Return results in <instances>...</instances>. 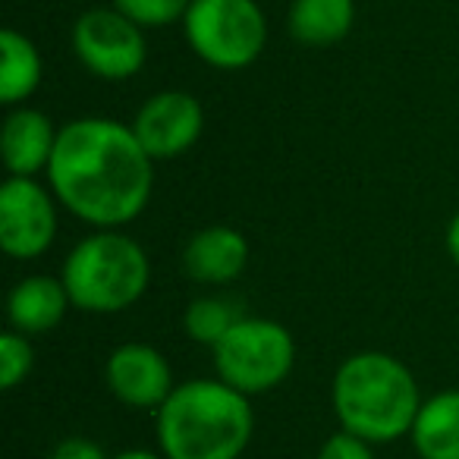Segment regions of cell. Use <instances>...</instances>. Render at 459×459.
I'll return each mask as SVG.
<instances>
[{
	"label": "cell",
	"mask_w": 459,
	"mask_h": 459,
	"mask_svg": "<svg viewBox=\"0 0 459 459\" xmlns=\"http://www.w3.org/2000/svg\"><path fill=\"white\" fill-rule=\"evenodd\" d=\"M35 365V350L26 333L10 331L0 337V387L13 390L29 377Z\"/></svg>",
	"instance_id": "19"
},
{
	"label": "cell",
	"mask_w": 459,
	"mask_h": 459,
	"mask_svg": "<svg viewBox=\"0 0 459 459\" xmlns=\"http://www.w3.org/2000/svg\"><path fill=\"white\" fill-rule=\"evenodd\" d=\"M371 446L375 444H368V440L359 437V434H350L340 428L337 434H331V437L321 444L318 459H375Z\"/></svg>",
	"instance_id": "20"
},
{
	"label": "cell",
	"mask_w": 459,
	"mask_h": 459,
	"mask_svg": "<svg viewBox=\"0 0 459 459\" xmlns=\"http://www.w3.org/2000/svg\"><path fill=\"white\" fill-rule=\"evenodd\" d=\"M60 277L79 312L117 315L145 296L152 262L133 237L120 230H98L73 246Z\"/></svg>",
	"instance_id": "4"
},
{
	"label": "cell",
	"mask_w": 459,
	"mask_h": 459,
	"mask_svg": "<svg viewBox=\"0 0 459 459\" xmlns=\"http://www.w3.org/2000/svg\"><path fill=\"white\" fill-rule=\"evenodd\" d=\"M446 252H450V258L459 264V211L453 214V221L446 223Z\"/></svg>",
	"instance_id": "22"
},
{
	"label": "cell",
	"mask_w": 459,
	"mask_h": 459,
	"mask_svg": "<svg viewBox=\"0 0 459 459\" xmlns=\"http://www.w3.org/2000/svg\"><path fill=\"white\" fill-rule=\"evenodd\" d=\"M60 129L39 108H10L0 133V152L10 177H35L51 167L54 148H57Z\"/></svg>",
	"instance_id": "11"
},
{
	"label": "cell",
	"mask_w": 459,
	"mask_h": 459,
	"mask_svg": "<svg viewBox=\"0 0 459 459\" xmlns=\"http://www.w3.org/2000/svg\"><path fill=\"white\" fill-rule=\"evenodd\" d=\"M239 318H243V312L230 299H223V296H198V299H192L189 308H186L183 327H186V333H189V340L214 350Z\"/></svg>",
	"instance_id": "17"
},
{
	"label": "cell",
	"mask_w": 459,
	"mask_h": 459,
	"mask_svg": "<svg viewBox=\"0 0 459 459\" xmlns=\"http://www.w3.org/2000/svg\"><path fill=\"white\" fill-rule=\"evenodd\" d=\"M249 239L233 227H214L198 230L195 237L186 243L183 249V268L195 283H208V287H227L233 283L249 264Z\"/></svg>",
	"instance_id": "12"
},
{
	"label": "cell",
	"mask_w": 459,
	"mask_h": 459,
	"mask_svg": "<svg viewBox=\"0 0 459 459\" xmlns=\"http://www.w3.org/2000/svg\"><path fill=\"white\" fill-rule=\"evenodd\" d=\"M48 179L70 214L98 230H117L145 211L154 160L133 126L110 117H82L60 126Z\"/></svg>",
	"instance_id": "1"
},
{
	"label": "cell",
	"mask_w": 459,
	"mask_h": 459,
	"mask_svg": "<svg viewBox=\"0 0 459 459\" xmlns=\"http://www.w3.org/2000/svg\"><path fill=\"white\" fill-rule=\"evenodd\" d=\"M249 396L221 377H192L158 409V446L167 459H239L252 444Z\"/></svg>",
	"instance_id": "2"
},
{
	"label": "cell",
	"mask_w": 459,
	"mask_h": 459,
	"mask_svg": "<svg viewBox=\"0 0 459 459\" xmlns=\"http://www.w3.org/2000/svg\"><path fill=\"white\" fill-rule=\"evenodd\" d=\"M192 0H114V7L142 29H164L183 22Z\"/></svg>",
	"instance_id": "18"
},
{
	"label": "cell",
	"mask_w": 459,
	"mask_h": 459,
	"mask_svg": "<svg viewBox=\"0 0 459 459\" xmlns=\"http://www.w3.org/2000/svg\"><path fill=\"white\" fill-rule=\"evenodd\" d=\"M356 0H293L287 29L299 45L331 48L352 32Z\"/></svg>",
	"instance_id": "15"
},
{
	"label": "cell",
	"mask_w": 459,
	"mask_h": 459,
	"mask_svg": "<svg viewBox=\"0 0 459 459\" xmlns=\"http://www.w3.org/2000/svg\"><path fill=\"white\" fill-rule=\"evenodd\" d=\"M110 459H167L164 453H152V450H123Z\"/></svg>",
	"instance_id": "23"
},
{
	"label": "cell",
	"mask_w": 459,
	"mask_h": 459,
	"mask_svg": "<svg viewBox=\"0 0 459 459\" xmlns=\"http://www.w3.org/2000/svg\"><path fill=\"white\" fill-rule=\"evenodd\" d=\"M45 76L39 48L16 29L0 32V101L7 108H20L35 95Z\"/></svg>",
	"instance_id": "16"
},
{
	"label": "cell",
	"mask_w": 459,
	"mask_h": 459,
	"mask_svg": "<svg viewBox=\"0 0 459 459\" xmlns=\"http://www.w3.org/2000/svg\"><path fill=\"white\" fill-rule=\"evenodd\" d=\"M70 306L73 299L66 293L64 277L32 274L10 290L7 318L13 325V331L26 333V337H39V333L54 331L64 321Z\"/></svg>",
	"instance_id": "13"
},
{
	"label": "cell",
	"mask_w": 459,
	"mask_h": 459,
	"mask_svg": "<svg viewBox=\"0 0 459 459\" xmlns=\"http://www.w3.org/2000/svg\"><path fill=\"white\" fill-rule=\"evenodd\" d=\"M51 459H110L108 453L101 450V444L89 437H66L54 446Z\"/></svg>",
	"instance_id": "21"
},
{
	"label": "cell",
	"mask_w": 459,
	"mask_h": 459,
	"mask_svg": "<svg viewBox=\"0 0 459 459\" xmlns=\"http://www.w3.org/2000/svg\"><path fill=\"white\" fill-rule=\"evenodd\" d=\"M409 437L421 459H459V390L421 400Z\"/></svg>",
	"instance_id": "14"
},
{
	"label": "cell",
	"mask_w": 459,
	"mask_h": 459,
	"mask_svg": "<svg viewBox=\"0 0 459 459\" xmlns=\"http://www.w3.org/2000/svg\"><path fill=\"white\" fill-rule=\"evenodd\" d=\"M104 381L129 409H160L177 387L167 356L148 343L117 346L104 365Z\"/></svg>",
	"instance_id": "10"
},
{
	"label": "cell",
	"mask_w": 459,
	"mask_h": 459,
	"mask_svg": "<svg viewBox=\"0 0 459 459\" xmlns=\"http://www.w3.org/2000/svg\"><path fill=\"white\" fill-rule=\"evenodd\" d=\"M73 51L89 73L108 82H123L142 73L148 60L145 29L117 7L85 10L73 26Z\"/></svg>",
	"instance_id": "7"
},
{
	"label": "cell",
	"mask_w": 459,
	"mask_h": 459,
	"mask_svg": "<svg viewBox=\"0 0 459 459\" xmlns=\"http://www.w3.org/2000/svg\"><path fill=\"white\" fill-rule=\"evenodd\" d=\"M333 412L343 431L368 444H390L412 431L421 394L412 371L387 352H356L331 384Z\"/></svg>",
	"instance_id": "3"
},
{
	"label": "cell",
	"mask_w": 459,
	"mask_h": 459,
	"mask_svg": "<svg viewBox=\"0 0 459 459\" xmlns=\"http://www.w3.org/2000/svg\"><path fill=\"white\" fill-rule=\"evenodd\" d=\"M214 371L246 396L281 387L296 365V340L281 321L243 318L214 346Z\"/></svg>",
	"instance_id": "5"
},
{
	"label": "cell",
	"mask_w": 459,
	"mask_h": 459,
	"mask_svg": "<svg viewBox=\"0 0 459 459\" xmlns=\"http://www.w3.org/2000/svg\"><path fill=\"white\" fill-rule=\"evenodd\" d=\"M183 29L192 54L214 70H246L268 41V20L255 0H192Z\"/></svg>",
	"instance_id": "6"
},
{
	"label": "cell",
	"mask_w": 459,
	"mask_h": 459,
	"mask_svg": "<svg viewBox=\"0 0 459 459\" xmlns=\"http://www.w3.org/2000/svg\"><path fill=\"white\" fill-rule=\"evenodd\" d=\"M204 129V110L189 91H158L139 108L133 133L152 160H173L186 154Z\"/></svg>",
	"instance_id": "9"
},
{
	"label": "cell",
	"mask_w": 459,
	"mask_h": 459,
	"mask_svg": "<svg viewBox=\"0 0 459 459\" xmlns=\"http://www.w3.org/2000/svg\"><path fill=\"white\" fill-rule=\"evenodd\" d=\"M57 195L35 177H10L0 186V246L10 258L45 255L57 237Z\"/></svg>",
	"instance_id": "8"
}]
</instances>
